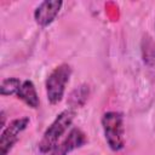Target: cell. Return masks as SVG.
<instances>
[{
    "mask_svg": "<svg viewBox=\"0 0 155 155\" xmlns=\"http://www.w3.org/2000/svg\"><path fill=\"white\" fill-rule=\"evenodd\" d=\"M74 117H75V111L73 109H67L63 110L61 114H58L54 121L51 124V126L45 131L41 140L39 142V150L41 153L52 151L57 145L58 139L71 125Z\"/></svg>",
    "mask_w": 155,
    "mask_h": 155,
    "instance_id": "obj_1",
    "label": "cell"
},
{
    "mask_svg": "<svg viewBox=\"0 0 155 155\" xmlns=\"http://www.w3.org/2000/svg\"><path fill=\"white\" fill-rule=\"evenodd\" d=\"M102 126L109 148L119 151L125 145V127L122 114L117 111H108L102 117Z\"/></svg>",
    "mask_w": 155,
    "mask_h": 155,
    "instance_id": "obj_2",
    "label": "cell"
},
{
    "mask_svg": "<svg viewBox=\"0 0 155 155\" xmlns=\"http://www.w3.org/2000/svg\"><path fill=\"white\" fill-rule=\"evenodd\" d=\"M71 75V68L69 64H61L54 68L46 80V93L47 99L51 104H57L63 98L65 85Z\"/></svg>",
    "mask_w": 155,
    "mask_h": 155,
    "instance_id": "obj_3",
    "label": "cell"
},
{
    "mask_svg": "<svg viewBox=\"0 0 155 155\" xmlns=\"http://www.w3.org/2000/svg\"><path fill=\"white\" fill-rule=\"evenodd\" d=\"M29 124L28 117H21L11 121L8 126L2 131L0 137V155H7L12 147L17 143L19 134L27 128Z\"/></svg>",
    "mask_w": 155,
    "mask_h": 155,
    "instance_id": "obj_4",
    "label": "cell"
},
{
    "mask_svg": "<svg viewBox=\"0 0 155 155\" xmlns=\"http://www.w3.org/2000/svg\"><path fill=\"white\" fill-rule=\"evenodd\" d=\"M63 2L59 0H47L42 1L34 12V18L36 23L41 27H46L53 22L57 17Z\"/></svg>",
    "mask_w": 155,
    "mask_h": 155,
    "instance_id": "obj_5",
    "label": "cell"
},
{
    "mask_svg": "<svg viewBox=\"0 0 155 155\" xmlns=\"http://www.w3.org/2000/svg\"><path fill=\"white\" fill-rule=\"evenodd\" d=\"M86 143V136L85 133L79 128H73L67 138L54 147V149L51 151L50 155H68L70 151L80 148Z\"/></svg>",
    "mask_w": 155,
    "mask_h": 155,
    "instance_id": "obj_6",
    "label": "cell"
},
{
    "mask_svg": "<svg viewBox=\"0 0 155 155\" xmlns=\"http://www.w3.org/2000/svg\"><path fill=\"white\" fill-rule=\"evenodd\" d=\"M17 97L34 109L39 107V97H38L35 86L30 80H25L22 82V85L17 92Z\"/></svg>",
    "mask_w": 155,
    "mask_h": 155,
    "instance_id": "obj_7",
    "label": "cell"
},
{
    "mask_svg": "<svg viewBox=\"0 0 155 155\" xmlns=\"http://www.w3.org/2000/svg\"><path fill=\"white\" fill-rule=\"evenodd\" d=\"M88 97V86L86 85H80L79 87L74 88L70 94H69V99H68V104L71 108H78V107H82L85 104V102L87 101Z\"/></svg>",
    "mask_w": 155,
    "mask_h": 155,
    "instance_id": "obj_8",
    "label": "cell"
},
{
    "mask_svg": "<svg viewBox=\"0 0 155 155\" xmlns=\"http://www.w3.org/2000/svg\"><path fill=\"white\" fill-rule=\"evenodd\" d=\"M142 56L147 65H155V42L149 35H145L142 40Z\"/></svg>",
    "mask_w": 155,
    "mask_h": 155,
    "instance_id": "obj_9",
    "label": "cell"
},
{
    "mask_svg": "<svg viewBox=\"0 0 155 155\" xmlns=\"http://www.w3.org/2000/svg\"><path fill=\"white\" fill-rule=\"evenodd\" d=\"M22 82L17 79V78H8V79H5L2 80L1 82V86H0V92L2 96H10V94H13L18 92L19 87H21Z\"/></svg>",
    "mask_w": 155,
    "mask_h": 155,
    "instance_id": "obj_10",
    "label": "cell"
}]
</instances>
